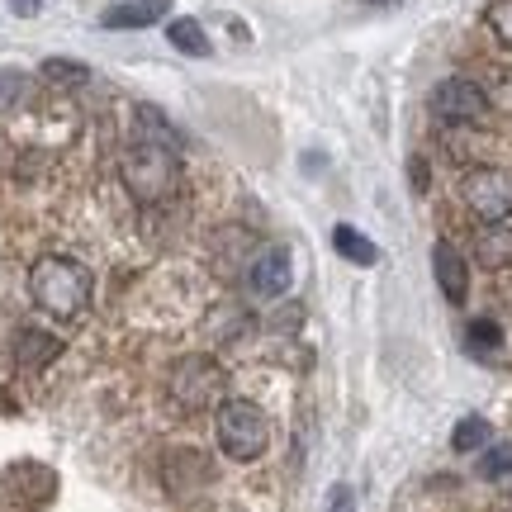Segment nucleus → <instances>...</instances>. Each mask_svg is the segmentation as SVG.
Instances as JSON below:
<instances>
[{
  "label": "nucleus",
  "mask_w": 512,
  "mask_h": 512,
  "mask_svg": "<svg viewBox=\"0 0 512 512\" xmlns=\"http://www.w3.org/2000/svg\"><path fill=\"white\" fill-rule=\"evenodd\" d=\"M119 181L138 204H166L181 190V147L138 133L119 152Z\"/></svg>",
  "instance_id": "f257e3e1"
},
{
  "label": "nucleus",
  "mask_w": 512,
  "mask_h": 512,
  "mask_svg": "<svg viewBox=\"0 0 512 512\" xmlns=\"http://www.w3.org/2000/svg\"><path fill=\"white\" fill-rule=\"evenodd\" d=\"M91 290H95L91 271L81 261H72V256L48 252L29 266V299L57 323H72V318L91 309Z\"/></svg>",
  "instance_id": "f03ea898"
},
{
  "label": "nucleus",
  "mask_w": 512,
  "mask_h": 512,
  "mask_svg": "<svg viewBox=\"0 0 512 512\" xmlns=\"http://www.w3.org/2000/svg\"><path fill=\"white\" fill-rule=\"evenodd\" d=\"M266 446H271V422L266 413L256 408L252 399H223L219 403V451L228 460H247L266 456Z\"/></svg>",
  "instance_id": "7ed1b4c3"
},
{
  "label": "nucleus",
  "mask_w": 512,
  "mask_h": 512,
  "mask_svg": "<svg viewBox=\"0 0 512 512\" xmlns=\"http://www.w3.org/2000/svg\"><path fill=\"white\" fill-rule=\"evenodd\" d=\"M223 389H228V370L209 356H185L166 375V394L181 413H200V408H219Z\"/></svg>",
  "instance_id": "20e7f679"
},
{
  "label": "nucleus",
  "mask_w": 512,
  "mask_h": 512,
  "mask_svg": "<svg viewBox=\"0 0 512 512\" xmlns=\"http://www.w3.org/2000/svg\"><path fill=\"white\" fill-rule=\"evenodd\" d=\"M460 200L479 223L512 219V166H470L460 176Z\"/></svg>",
  "instance_id": "39448f33"
},
{
  "label": "nucleus",
  "mask_w": 512,
  "mask_h": 512,
  "mask_svg": "<svg viewBox=\"0 0 512 512\" xmlns=\"http://www.w3.org/2000/svg\"><path fill=\"white\" fill-rule=\"evenodd\" d=\"M432 114H437L441 124H456V128H470V124H484V114H489V91L470 81V76H446L432 86Z\"/></svg>",
  "instance_id": "423d86ee"
},
{
  "label": "nucleus",
  "mask_w": 512,
  "mask_h": 512,
  "mask_svg": "<svg viewBox=\"0 0 512 512\" xmlns=\"http://www.w3.org/2000/svg\"><path fill=\"white\" fill-rule=\"evenodd\" d=\"M0 494H5L10 508H43V503L57 494V475L48 465H34V460H29V465H10Z\"/></svg>",
  "instance_id": "0eeeda50"
},
{
  "label": "nucleus",
  "mask_w": 512,
  "mask_h": 512,
  "mask_svg": "<svg viewBox=\"0 0 512 512\" xmlns=\"http://www.w3.org/2000/svg\"><path fill=\"white\" fill-rule=\"evenodd\" d=\"M294 280V261L285 247H266V252H256V261L247 266V290L256 299H280V294L290 290Z\"/></svg>",
  "instance_id": "6e6552de"
},
{
  "label": "nucleus",
  "mask_w": 512,
  "mask_h": 512,
  "mask_svg": "<svg viewBox=\"0 0 512 512\" xmlns=\"http://www.w3.org/2000/svg\"><path fill=\"white\" fill-rule=\"evenodd\" d=\"M432 275H437V290L446 294V304H465L470 299V266L446 238L432 247Z\"/></svg>",
  "instance_id": "1a4fd4ad"
},
{
  "label": "nucleus",
  "mask_w": 512,
  "mask_h": 512,
  "mask_svg": "<svg viewBox=\"0 0 512 512\" xmlns=\"http://www.w3.org/2000/svg\"><path fill=\"white\" fill-rule=\"evenodd\" d=\"M166 10L171 0H124L100 15V29H147V24H162Z\"/></svg>",
  "instance_id": "9d476101"
},
{
  "label": "nucleus",
  "mask_w": 512,
  "mask_h": 512,
  "mask_svg": "<svg viewBox=\"0 0 512 512\" xmlns=\"http://www.w3.org/2000/svg\"><path fill=\"white\" fill-rule=\"evenodd\" d=\"M475 261L484 271H508L512 266V228L508 223H484V233L475 238Z\"/></svg>",
  "instance_id": "9b49d317"
},
{
  "label": "nucleus",
  "mask_w": 512,
  "mask_h": 512,
  "mask_svg": "<svg viewBox=\"0 0 512 512\" xmlns=\"http://www.w3.org/2000/svg\"><path fill=\"white\" fill-rule=\"evenodd\" d=\"M166 38H171V48H181L185 57H209L214 53V43H209V34H204V24L200 19H190V15L171 19V24H166Z\"/></svg>",
  "instance_id": "f8f14e48"
},
{
  "label": "nucleus",
  "mask_w": 512,
  "mask_h": 512,
  "mask_svg": "<svg viewBox=\"0 0 512 512\" xmlns=\"http://www.w3.org/2000/svg\"><path fill=\"white\" fill-rule=\"evenodd\" d=\"M332 247L347 256L351 266H375V261H380V247H375L366 233H356L351 223H337V228H332Z\"/></svg>",
  "instance_id": "ddd939ff"
},
{
  "label": "nucleus",
  "mask_w": 512,
  "mask_h": 512,
  "mask_svg": "<svg viewBox=\"0 0 512 512\" xmlns=\"http://www.w3.org/2000/svg\"><path fill=\"white\" fill-rule=\"evenodd\" d=\"M57 351H62V342L48 337V332H38V328H24L15 337V361L19 366H48Z\"/></svg>",
  "instance_id": "4468645a"
},
{
  "label": "nucleus",
  "mask_w": 512,
  "mask_h": 512,
  "mask_svg": "<svg viewBox=\"0 0 512 512\" xmlns=\"http://www.w3.org/2000/svg\"><path fill=\"white\" fill-rule=\"evenodd\" d=\"M489 441H494V427H489V418H479V413L460 418L456 432H451V446H456L460 456H470V451H484Z\"/></svg>",
  "instance_id": "2eb2a0df"
},
{
  "label": "nucleus",
  "mask_w": 512,
  "mask_h": 512,
  "mask_svg": "<svg viewBox=\"0 0 512 512\" xmlns=\"http://www.w3.org/2000/svg\"><path fill=\"white\" fill-rule=\"evenodd\" d=\"M498 347H503V328H498V323L475 318V323L465 328V351H470V356H494Z\"/></svg>",
  "instance_id": "dca6fc26"
},
{
  "label": "nucleus",
  "mask_w": 512,
  "mask_h": 512,
  "mask_svg": "<svg viewBox=\"0 0 512 512\" xmlns=\"http://www.w3.org/2000/svg\"><path fill=\"white\" fill-rule=\"evenodd\" d=\"M475 475L479 479L512 475V441H489V446H484V456H479V465H475Z\"/></svg>",
  "instance_id": "f3484780"
},
{
  "label": "nucleus",
  "mask_w": 512,
  "mask_h": 512,
  "mask_svg": "<svg viewBox=\"0 0 512 512\" xmlns=\"http://www.w3.org/2000/svg\"><path fill=\"white\" fill-rule=\"evenodd\" d=\"M43 76H48L53 86H86V81H91V67H86V62H72V57H48V62H43Z\"/></svg>",
  "instance_id": "a211bd4d"
},
{
  "label": "nucleus",
  "mask_w": 512,
  "mask_h": 512,
  "mask_svg": "<svg viewBox=\"0 0 512 512\" xmlns=\"http://www.w3.org/2000/svg\"><path fill=\"white\" fill-rule=\"evenodd\" d=\"M19 100H29V72L0 67V110H15Z\"/></svg>",
  "instance_id": "6ab92c4d"
},
{
  "label": "nucleus",
  "mask_w": 512,
  "mask_h": 512,
  "mask_svg": "<svg viewBox=\"0 0 512 512\" xmlns=\"http://www.w3.org/2000/svg\"><path fill=\"white\" fill-rule=\"evenodd\" d=\"M484 24L494 29V38L512 53V0H489V10H484Z\"/></svg>",
  "instance_id": "aec40b11"
},
{
  "label": "nucleus",
  "mask_w": 512,
  "mask_h": 512,
  "mask_svg": "<svg viewBox=\"0 0 512 512\" xmlns=\"http://www.w3.org/2000/svg\"><path fill=\"white\" fill-rule=\"evenodd\" d=\"M323 512H356V494H351V484H332L328 508Z\"/></svg>",
  "instance_id": "412c9836"
},
{
  "label": "nucleus",
  "mask_w": 512,
  "mask_h": 512,
  "mask_svg": "<svg viewBox=\"0 0 512 512\" xmlns=\"http://www.w3.org/2000/svg\"><path fill=\"white\" fill-rule=\"evenodd\" d=\"M408 171H413V190H427V162H422V157H413V166H408Z\"/></svg>",
  "instance_id": "4be33fe9"
},
{
  "label": "nucleus",
  "mask_w": 512,
  "mask_h": 512,
  "mask_svg": "<svg viewBox=\"0 0 512 512\" xmlns=\"http://www.w3.org/2000/svg\"><path fill=\"white\" fill-rule=\"evenodd\" d=\"M10 10H15V15H38L43 0H10Z\"/></svg>",
  "instance_id": "5701e85b"
},
{
  "label": "nucleus",
  "mask_w": 512,
  "mask_h": 512,
  "mask_svg": "<svg viewBox=\"0 0 512 512\" xmlns=\"http://www.w3.org/2000/svg\"><path fill=\"white\" fill-rule=\"evenodd\" d=\"M366 5H394V0H366Z\"/></svg>",
  "instance_id": "b1692460"
}]
</instances>
